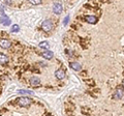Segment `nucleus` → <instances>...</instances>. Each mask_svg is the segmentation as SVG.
<instances>
[{
	"label": "nucleus",
	"mask_w": 124,
	"mask_h": 116,
	"mask_svg": "<svg viewBox=\"0 0 124 116\" xmlns=\"http://www.w3.org/2000/svg\"><path fill=\"white\" fill-rule=\"evenodd\" d=\"M41 28H42L44 31L49 32L50 30L53 28V23H52V21L51 20H46V21H44V22H42V24H41Z\"/></svg>",
	"instance_id": "f257e3e1"
},
{
	"label": "nucleus",
	"mask_w": 124,
	"mask_h": 116,
	"mask_svg": "<svg viewBox=\"0 0 124 116\" xmlns=\"http://www.w3.org/2000/svg\"><path fill=\"white\" fill-rule=\"evenodd\" d=\"M18 103H19V105L22 106V107H27V106H29L31 104V99H28V98H25V96H23V98L18 99Z\"/></svg>",
	"instance_id": "f03ea898"
},
{
	"label": "nucleus",
	"mask_w": 124,
	"mask_h": 116,
	"mask_svg": "<svg viewBox=\"0 0 124 116\" xmlns=\"http://www.w3.org/2000/svg\"><path fill=\"white\" fill-rule=\"evenodd\" d=\"M123 93H124V90L122 87H117V89H116V91L114 92V95L113 98L115 99H120L123 96Z\"/></svg>",
	"instance_id": "7ed1b4c3"
},
{
	"label": "nucleus",
	"mask_w": 124,
	"mask_h": 116,
	"mask_svg": "<svg viewBox=\"0 0 124 116\" xmlns=\"http://www.w3.org/2000/svg\"><path fill=\"white\" fill-rule=\"evenodd\" d=\"M62 9H63V6H62V4L61 3H55L54 4V6H53V11L55 14H57V15H59V14H61L62 13Z\"/></svg>",
	"instance_id": "20e7f679"
},
{
	"label": "nucleus",
	"mask_w": 124,
	"mask_h": 116,
	"mask_svg": "<svg viewBox=\"0 0 124 116\" xmlns=\"http://www.w3.org/2000/svg\"><path fill=\"white\" fill-rule=\"evenodd\" d=\"M55 76H56V78L57 79H59V80H62V79H64L65 78V72L63 71V69H57V71L55 72Z\"/></svg>",
	"instance_id": "39448f33"
},
{
	"label": "nucleus",
	"mask_w": 124,
	"mask_h": 116,
	"mask_svg": "<svg viewBox=\"0 0 124 116\" xmlns=\"http://www.w3.org/2000/svg\"><path fill=\"white\" fill-rule=\"evenodd\" d=\"M11 46V42L7 40H0V47L3 49H8Z\"/></svg>",
	"instance_id": "423d86ee"
},
{
	"label": "nucleus",
	"mask_w": 124,
	"mask_h": 116,
	"mask_svg": "<svg viewBox=\"0 0 124 116\" xmlns=\"http://www.w3.org/2000/svg\"><path fill=\"white\" fill-rule=\"evenodd\" d=\"M30 84L32 86H38L40 84V80L38 77H31L30 78Z\"/></svg>",
	"instance_id": "0eeeda50"
},
{
	"label": "nucleus",
	"mask_w": 124,
	"mask_h": 116,
	"mask_svg": "<svg viewBox=\"0 0 124 116\" xmlns=\"http://www.w3.org/2000/svg\"><path fill=\"white\" fill-rule=\"evenodd\" d=\"M0 23L4 24V26H7V25H9V24H10V20H9V18L7 17V16L3 15V16L0 18Z\"/></svg>",
	"instance_id": "6e6552de"
},
{
	"label": "nucleus",
	"mask_w": 124,
	"mask_h": 116,
	"mask_svg": "<svg viewBox=\"0 0 124 116\" xmlns=\"http://www.w3.org/2000/svg\"><path fill=\"white\" fill-rule=\"evenodd\" d=\"M41 56L44 57V58H46V59H51V58H53V56H54V53L52 51H49V50H46V51L42 52Z\"/></svg>",
	"instance_id": "1a4fd4ad"
},
{
	"label": "nucleus",
	"mask_w": 124,
	"mask_h": 116,
	"mask_svg": "<svg viewBox=\"0 0 124 116\" xmlns=\"http://www.w3.org/2000/svg\"><path fill=\"white\" fill-rule=\"evenodd\" d=\"M69 65H70V67L72 69H75V71H77V72H80L81 68H82V66H81V64L79 62H70Z\"/></svg>",
	"instance_id": "9d476101"
},
{
	"label": "nucleus",
	"mask_w": 124,
	"mask_h": 116,
	"mask_svg": "<svg viewBox=\"0 0 124 116\" xmlns=\"http://www.w3.org/2000/svg\"><path fill=\"white\" fill-rule=\"evenodd\" d=\"M8 62V57L4 55L3 53H0V63L1 64H5Z\"/></svg>",
	"instance_id": "9b49d317"
},
{
	"label": "nucleus",
	"mask_w": 124,
	"mask_h": 116,
	"mask_svg": "<svg viewBox=\"0 0 124 116\" xmlns=\"http://www.w3.org/2000/svg\"><path fill=\"white\" fill-rule=\"evenodd\" d=\"M86 21L88 23H90V24H94V23L97 22V18L95 16H87L86 17Z\"/></svg>",
	"instance_id": "f8f14e48"
},
{
	"label": "nucleus",
	"mask_w": 124,
	"mask_h": 116,
	"mask_svg": "<svg viewBox=\"0 0 124 116\" xmlns=\"http://www.w3.org/2000/svg\"><path fill=\"white\" fill-rule=\"evenodd\" d=\"M19 93H22V94H33V92L31 90H26V89H20L19 90Z\"/></svg>",
	"instance_id": "ddd939ff"
},
{
	"label": "nucleus",
	"mask_w": 124,
	"mask_h": 116,
	"mask_svg": "<svg viewBox=\"0 0 124 116\" xmlns=\"http://www.w3.org/2000/svg\"><path fill=\"white\" fill-rule=\"evenodd\" d=\"M39 47H40V48L48 49V48H49V44H48V41H41L40 44H39Z\"/></svg>",
	"instance_id": "4468645a"
},
{
	"label": "nucleus",
	"mask_w": 124,
	"mask_h": 116,
	"mask_svg": "<svg viewBox=\"0 0 124 116\" xmlns=\"http://www.w3.org/2000/svg\"><path fill=\"white\" fill-rule=\"evenodd\" d=\"M19 29H20L19 25L15 24V25H13V27H11V32H17V31H19Z\"/></svg>",
	"instance_id": "2eb2a0df"
},
{
	"label": "nucleus",
	"mask_w": 124,
	"mask_h": 116,
	"mask_svg": "<svg viewBox=\"0 0 124 116\" xmlns=\"http://www.w3.org/2000/svg\"><path fill=\"white\" fill-rule=\"evenodd\" d=\"M30 3H31V4H33V5H36V4H40L41 1H40V0H31Z\"/></svg>",
	"instance_id": "dca6fc26"
},
{
	"label": "nucleus",
	"mask_w": 124,
	"mask_h": 116,
	"mask_svg": "<svg viewBox=\"0 0 124 116\" xmlns=\"http://www.w3.org/2000/svg\"><path fill=\"white\" fill-rule=\"evenodd\" d=\"M68 20H69V16H66V17L64 18V20H63V25H64V26H65V25H67Z\"/></svg>",
	"instance_id": "f3484780"
},
{
	"label": "nucleus",
	"mask_w": 124,
	"mask_h": 116,
	"mask_svg": "<svg viewBox=\"0 0 124 116\" xmlns=\"http://www.w3.org/2000/svg\"><path fill=\"white\" fill-rule=\"evenodd\" d=\"M122 86H123V88H124V80L122 81Z\"/></svg>",
	"instance_id": "a211bd4d"
},
{
	"label": "nucleus",
	"mask_w": 124,
	"mask_h": 116,
	"mask_svg": "<svg viewBox=\"0 0 124 116\" xmlns=\"http://www.w3.org/2000/svg\"><path fill=\"white\" fill-rule=\"evenodd\" d=\"M44 116H50V115H49V114H46V115H44Z\"/></svg>",
	"instance_id": "6ab92c4d"
}]
</instances>
